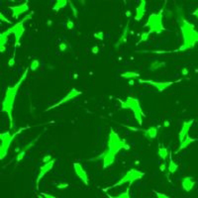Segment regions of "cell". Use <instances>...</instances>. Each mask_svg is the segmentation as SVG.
Masks as SVG:
<instances>
[{"label":"cell","instance_id":"cell-6","mask_svg":"<svg viewBox=\"0 0 198 198\" xmlns=\"http://www.w3.org/2000/svg\"><path fill=\"white\" fill-rule=\"evenodd\" d=\"M163 8L161 9L157 13H152L148 17V20L144 27L149 28V32L156 33V34H161V32L164 31V26L163 24Z\"/></svg>","mask_w":198,"mask_h":198},{"label":"cell","instance_id":"cell-24","mask_svg":"<svg viewBox=\"0 0 198 198\" xmlns=\"http://www.w3.org/2000/svg\"><path fill=\"white\" fill-rule=\"evenodd\" d=\"M120 76L126 79H134L136 77H140V73H138L136 71H125L123 73H121Z\"/></svg>","mask_w":198,"mask_h":198},{"label":"cell","instance_id":"cell-13","mask_svg":"<svg viewBox=\"0 0 198 198\" xmlns=\"http://www.w3.org/2000/svg\"><path fill=\"white\" fill-rule=\"evenodd\" d=\"M73 169H74L75 174L77 175V177H78L79 179L81 180L85 185H88V181H89V179H88V174H86L85 169L83 168V166H81V163H73Z\"/></svg>","mask_w":198,"mask_h":198},{"label":"cell","instance_id":"cell-25","mask_svg":"<svg viewBox=\"0 0 198 198\" xmlns=\"http://www.w3.org/2000/svg\"><path fill=\"white\" fill-rule=\"evenodd\" d=\"M158 158H161V160H166V158L169 156V153H168V150L166 149V147H160L158 150Z\"/></svg>","mask_w":198,"mask_h":198},{"label":"cell","instance_id":"cell-15","mask_svg":"<svg viewBox=\"0 0 198 198\" xmlns=\"http://www.w3.org/2000/svg\"><path fill=\"white\" fill-rule=\"evenodd\" d=\"M193 122L194 120H188V121H184L182 123V127H181L179 133H178V141H179V143L183 142V140L188 136L189 130H190Z\"/></svg>","mask_w":198,"mask_h":198},{"label":"cell","instance_id":"cell-48","mask_svg":"<svg viewBox=\"0 0 198 198\" xmlns=\"http://www.w3.org/2000/svg\"><path fill=\"white\" fill-rule=\"evenodd\" d=\"M107 197L108 198H117V196H112V195H110V194H107Z\"/></svg>","mask_w":198,"mask_h":198},{"label":"cell","instance_id":"cell-10","mask_svg":"<svg viewBox=\"0 0 198 198\" xmlns=\"http://www.w3.org/2000/svg\"><path fill=\"white\" fill-rule=\"evenodd\" d=\"M79 95H81V91L77 90V89H75V88H72L71 90L69 91V92L66 94V95L63 97L62 100H60V101H58V103H55V104H54V105L50 106V107L47 108V109L45 111H46V112H48V111H50V110L55 109V107H58V106L65 104V103H68V101H71V100L76 98V97H78Z\"/></svg>","mask_w":198,"mask_h":198},{"label":"cell","instance_id":"cell-19","mask_svg":"<svg viewBox=\"0 0 198 198\" xmlns=\"http://www.w3.org/2000/svg\"><path fill=\"white\" fill-rule=\"evenodd\" d=\"M146 6H147V2L145 1V0H142L136 9V15L135 17H134V19H135L136 21H141L142 19L144 18L145 13H146Z\"/></svg>","mask_w":198,"mask_h":198},{"label":"cell","instance_id":"cell-36","mask_svg":"<svg viewBox=\"0 0 198 198\" xmlns=\"http://www.w3.org/2000/svg\"><path fill=\"white\" fill-rule=\"evenodd\" d=\"M52 160H53L52 156L51 155H47V156H45V157L43 158V163H49V161H51Z\"/></svg>","mask_w":198,"mask_h":198},{"label":"cell","instance_id":"cell-43","mask_svg":"<svg viewBox=\"0 0 198 198\" xmlns=\"http://www.w3.org/2000/svg\"><path fill=\"white\" fill-rule=\"evenodd\" d=\"M169 126H171V122H169V121H164L163 123V127H164V128H167Z\"/></svg>","mask_w":198,"mask_h":198},{"label":"cell","instance_id":"cell-20","mask_svg":"<svg viewBox=\"0 0 198 198\" xmlns=\"http://www.w3.org/2000/svg\"><path fill=\"white\" fill-rule=\"evenodd\" d=\"M197 140H198V139H196V138H191V137L188 135V136L184 139V140H183V142H181V143H179V144H180V145H179V148H178V149H177L176 153L181 152V150H182L183 149H186V148L189 147L192 143L196 142Z\"/></svg>","mask_w":198,"mask_h":198},{"label":"cell","instance_id":"cell-11","mask_svg":"<svg viewBox=\"0 0 198 198\" xmlns=\"http://www.w3.org/2000/svg\"><path fill=\"white\" fill-rule=\"evenodd\" d=\"M55 163V158H53L51 161H49V163H44V166H42L40 167V171H39V174L37 176V179H36V187L39 190V184H40V181L41 179L43 178L45 175H46L50 171H52L53 167H54Z\"/></svg>","mask_w":198,"mask_h":198},{"label":"cell","instance_id":"cell-3","mask_svg":"<svg viewBox=\"0 0 198 198\" xmlns=\"http://www.w3.org/2000/svg\"><path fill=\"white\" fill-rule=\"evenodd\" d=\"M32 18V14H28L25 17L22 19L20 22L16 23L15 25H13L12 27H10L9 29H7L6 31L2 32L0 34V52L4 53L5 50H6V44L8 42V38L11 34L14 35V47L20 46V40L21 38L23 37L24 33H25V27H24V23L27 20H30Z\"/></svg>","mask_w":198,"mask_h":198},{"label":"cell","instance_id":"cell-22","mask_svg":"<svg viewBox=\"0 0 198 198\" xmlns=\"http://www.w3.org/2000/svg\"><path fill=\"white\" fill-rule=\"evenodd\" d=\"M164 66H166V63H164V62H161V60H155V62L150 63V65L149 66V71H158V69L164 68Z\"/></svg>","mask_w":198,"mask_h":198},{"label":"cell","instance_id":"cell-50","mask_svg":"<svg viewBox=\"0 0 198 198\" xmlns=\"http://www.w3.org/2000/svg\"><path fill=\"white\" fill-rule=\"evenodd\" d=\"M38 198H44V197H43V196H42V195H41V194H39V195H38Z\"/></svg>","mask_w":198,"mask_h":198},{"label":"cell","instance_id":"cell-14","mask_svg":"<svg viewBox=\"0 0 198 198\" xmlns=\"http://www.w3.org/2000/svg\"><path fill=\"white\" fill-rule=\"evenodd\" d=\"M124 127H126V128H128V129L133 130V131H141V132H144L145 137H146L147 139H149V140L155 139L156 137L158 136V127H155V126H152V127L148 128V129H141V128H133V127H130V126H124Z\"/></svg>","mask_w":198,"mask_h":198},{"label":"cell","instance_id":"cell-26","mask_svg":"<svg viewBox=\"0 0 198 198\" xmlns=\"http://www.w3.org/2000/svg\"><path fill=\"white\" fill-rule=\"evenodd\" d=\"M39 66H40L39 60H33L31 63H30V69H31L32 71H36L39 68Z\"/></svg>","mask_w":198,"mask_h":198},{"label":"cell","instance_id":"cell-34","mask_svg":"<svg viewBox=\"0 0 198 198\" xmlns=\"http://www.w3.org/2000/svg\"><path fill=\"white\" fill-rule=\"evenodd\" d=\"M66 28H68V30H72L74 28V23L73 21L71 20V19H68V22H66Z\"/></svg>","mask_w":198,"mask_h":198},{"label":"cell","instance_id":"cell-33","mask_svg":"<svg viewBox=\"0 0 198 198\" xmlns=\"http://www.w3.org/2000/svg\"><path fill=\"white\" fill-rule=\"evenodd\" d=\"M66 49H68V45L65 42H63V43H60L58 45V50H60V52H65L66 51Z\"/></svg>","mask_w":198,"mask_h":198},{"label":"cell","instance_id":"cell-45","mask_svg":"<svg viewBox=\"0 0 198 198\" xmlns=\"http://www.w3.org/2000/svg\"><path fill=\"white\" fill-rule=\"evenodd\" d=\"M192 15H193V16H195V17H196V18L198 19V8H197L196 10L194 11L193 13H192Z\"/></svg>","mask_w":198,"mask_h":198},{"label":"cell","instance_id":"cell-38","mask_svg":"<svg viewBox=\"0 0 198 198\" xmlns=\"http://www.w3.org/2000/svg\"><path fill=\"white\" fill-rule=\"evenodd\" d=\"M0 19H1L2 22H6V23H8V24H11L10 20H8V19L5 17V16L3 15V13H0Z\"/></svg>","mask_w":198,"mask_h":198},{"label":"cell","instance_id":"cell-2","mask_svg":"<svg viewBox=\"0 0 198 198\" xmlns=\"http://www.w3.org/2000/svg\"><path fill=\"white\" fill-rule=\"evenodd\" d=\"M179 21L181 36H182V44L179 46V48L171 51V53H176V52H184L186 50L194 48L198 44V31L195 30V27L193 24L188 22L186 19H184L182 15L179 16L177 19Z\"/></svg>","mask_w":198,"mask_h":198},{"label":"cell","instance_id":"cell-49","mask_svg":"<svg viewBox=\"0 0 198 198\" xmlns=\"http://www.w3.org/2000/svg\"><path fill=\"white\" fill-rule=\"evenodd\" d=\"M129 84H130V85H133V84H134V80H133V79H130V80H129Z\"/></svg>","mask_w":198,"mask_h":198},{"label":"cell","instance_id":"cell-7","mask_svg":"<svg viewBox=\"0 0 198 198\" xmlns=\"http://www.w3.org/2000/svg\"><path fill=\"white\" fill-rule=\"evenodd\" d=\"M27 128H30V127L20 128L17 132H15L13 134H11L9 131H6V132L0 134V139H1V145H0V160H3V158L7 156L8 150H9V148L11 146V144H12V142L14 141V139H15L19 134H21L22 131L26 130Z\"/></svg>","mask_w":198,"mask_h":198},{"label":"cell","instance_id":"cell-35","mask_svg":"<svg viewBox=\"0 0 198 198\" xmlns=\"http://www.w3.org/2000/svg\"><path fill=\"white\" fill-rule=\"evenodd\" d=\"M15 58H16L15 57V53H14L13 55H12V58H11L9 60V62H8V66H10V68H11V66H13L14 65H15Z\"/></svg>","mask_w":198,"mask_h":198},{"label":"cell","instance_id":"cell-46","mask_svg":"<svg viewBox=\"0 0 198 198\" xmlns=\"http://www.w3.org/2000/svg\"><path fill=\"white\" fill-rule=\"evenodd\" d=\"M47 25H48L49 27H50V26H52V25H53V21H52V20H49L48 22H47Z\"/></svg>","mask_w":198,"mask_h":198},{"label":"cell","instance_id":"cell-29","mask_svg":"<svg viewBox=\"0 0 198 198\" xmlns=\"http://www.w3.org/2000/svg\"><path fill=\"white\" fill-rule=\"evenodd\" d=\"M117 198H131V196H130V186H128L125 192L120 193L118 196H117Z\"/></svg>","mask_w":198,"mask_h":198},{"label":"cell","instance_id":"cell-21","mask_svg":"<svg viewBox=\"0 0 198 198\" xmlns=\"http://www.w3.org/2000/svg\"><path fill=\"white\" fill-rule=\"evenodd\" d=\"M68 4V1H66V0H57V1L55 2V4L53 5L52 10L54 11V12H58V11H60V9L65 8Z\"/></svg>","mask_w":198,"mask_h":198},{"label":"cell","instance_id":"cell-47","mask_svg":"<svg viewBox=\"0 0 198 198\" xmlns=\"http://www.w3.org/2000/svg\"><path fill=\"white\" fill-rule=\"evenodd\" d=\"M131 14H132V13H131V11H130V10H128L127 12H126V15H127V17H130V16H131Z\"/></svg>","mask_w":198,"mask_h":198},{"label":"cell","instance_id":"cell-30","mask_svg":"<svg viewBox=\"0 0 198 198\" xmlns=\"http://www.w3.org/2000/svg\"><path fill=\"white\" fill-rule=\"evenodd\" d=\"M68 4H69V6H71V9L72 11V14H73V16H74L75 18H77V17H78V11H77V9L75 8L74 5L72 4L71 1H68Z\"/></svg>","mask_w":198,"mask_h":198},{"label":"cell","instance_id":"cell-32","mask_svg":"<svg viewBox=\"0 0 198 198\" xmlns=\"http://www.w3.org/2000/svg\"><path fill=\"white\" fill-rule=\"evenodd\" d=\"M68 187V182H60L57 185V188L60 189V190H63V189H66Z\"/></svg>","mask_w":198,"mask_h":198},{"label":"cell","instance_id":"cell-16","mask_svg":"<svg viewBox=\"0 0 198 198\" xmlns=\"http://www.w3.org/2000/svg\"><path fill=\"white\" fill-rule=\"evenodd\" d=\"M115 158H116V155L113 154V153H111L110 150H106L103 152V168H107V167H109L111 164L114 163V161H115Z\"/></svg>","mask_w":198,"mask_h":198},{"label":"cell","instance_id":"cell-1","mask_svg":"<svg viewBox=\"0 0 198 198\" xmlns=\"http://www.w3.org/2000/svg\"><path fill=\"white\" fill-rule=\"evenodd\" d=\"M30 68H27L25 69L24 73L22 74L21 78L18 80L13 86H9L7 87L6 91H5L4 99L2 101V112H5L8 115L10 122V129H14V119H13V108H14V103H15L16 96L19 91V88L22 85V83L24 82V80L26 79L27 74L29 72Z\"/></svg>","mask_w":198,"mask_h":198},{"label":"cell","instance_id":"cell-8","mask_svg":"<svg viewBox=\"0 0 198 198\" xmlns=\"http://www.w3.org/2000/svg\"><path fill=\"white\" fill-rule=\"evenodd\" d=\"M144 176H145V174L143 171H138V169H136V168H131L130 171H128L126 174L123 175V177H122L121 179L118 180L117 182H115L113 185L108 186V187H106V188H103L102 190L104 192H107V190H110L111 188L123 185L125 183H130V184H132V183L135 182V181L142 179Z\"/></svg>","mask_w":198,"mask_h":198},{"label":"cell","instance_id":"cell-18","mask_svg":"<svg viewBox=\"0 0 198 198\" xmlns=\"http://www.w3.org/2000/svg\"><path fill=\"white\" fill-rule=\"evenodd\" d=\"M129 24H130V22L128 21L127 23H126V25H125V27H124V29H123V32H122V34H121V36H120V38H119V40L117 41V43L114 45V48L115 49H118L119 48V46H121V45H123V44H125L127 42V39H128V34H129Z\"/></svg>","mask_w":198,"mask_h":198},{"label":"cell","instance_id":"cell-41","mask_svg":"<svg viewBox=\"0 0 198 198\" xmlns=\"http://www.w3.org/2000/svg\"><path fill=\"white\" fill-rule=\"evenodd\" d=\"M166 167H167V166H166V163H161V166H160V171H161V172H164V171H166Z\"/></svg>","mask_w":198,"mask_h":198},{"label":"cell","instance_id":"cell-27","mask_svg":"<svg viewBox=\"0 0 198 198\" xmlns=\"http://www.w3.org/2000/svg\"><path fill=\"white\" fill-rule=\"evenodd\" d=\"M150 33L148 31V32H144V33H142L141 34V39H140V41L137 43V45H139V44H141V43H143V42H146V41H148L149 40V37H150Z\"/></svg>","mask_w":198,"mask_h":198},{"label":"cell","instance_id":"cell-9","mask_svg":"<svg viewBox=\"0 0 198 198\" xmlns=\"http://www.w3.org/2000/svg\"><path fill=\"white\" fill-rule=\"evenodd\" d=\"M179 81H181V79H178L176 81H154V80L152 79H143V78L139 79V82L148 83V84L152 85L153 87H155L158 91H160V92H163L166 89L171 87V85H174V83L179 82Z\"/></svg>","mask_w":198,"mask_h":198},{"label":"cell","instance_id":"cell-23","mask_svg":"<svg viewBox=\"0 0 198 198\" xmlns=\"http://www.w3.org/2000/svg\"><path fill=\"white\" fill-rule=\"evenodd\" d=\"M167 168H168L169 174H175L178 169V164L175 163L171 158V154H169V163H168V166H167Z\"/></svg>","mask_w":198,"mask_h":198},{"label":"cell","instance_id":"cell-5","mask_svg":"<svg viewBox=\"0 0 198 198\" xmlns=\"http://www.w3.org/2000/svg\"><path fill=\"white\" fill-rule=\"evenodd\" d=\"M107 150L117 156L121 150H129L130 146L126 143L125 139H121L115 131L113 129H110L107 141Z\"/></svg>","mask_w":198,"mask_h":198},{"label":"cell","instance_id":"cell-40","mask_svg":"<svg viewBox=\"0 0 198 198\" xmlns=\"http://www.w3.org/2000/svg\"><path fill=\"white\" fill-rule=\"evenodd\" d=\"M91 53H92V54H94V55L98 54V53H99V47L98 46L92 47V48H91Z\"/></svg>","mask_w":198,"mask_h":198},{"label":"cell","instance_id":"cell-28","mask_svg":"<svg viewBox=\"0 0 198 198\" xmlns=\"http://www.w3.org/2000/svg\"><path fill=\"white\" fill-rule=\"evenodd\" d=\"M39 138H40V135H39V136H38V137H37V138H36V139H34V140H33L32 142H30V143L28 144L27 146H25L24 148H22V149H21V150H24V152H27V150H29L31 149V148H32L33 146H34V145H35V143H36V142L38 141V139H39Z\"/></svg>","mask_w":198,"mask_h":198},{"label":"cell","instance_id":"cell-37","mask_svg":"<svg viewBox=\"0 0 198 198\" xmlns=\"http://www.w3.org/2000/svg\"><path fill=\"white\" fill-rule=\"evenodd\" d=\"M156 195H157V198H171L169 196H167L166 194L161 193V192H156Z\"/></svg>","mask_w":198,"mask_h":198},{"label":"cell","instance_id":"cell-44","mask_svg":"<svg viewBox=\"0 0 198 198\" xmlns=\"http://www.w3.org/2000/svg\"><path fill=\"white\" fill-rule=\"evenodd\" d=\"M166 16L167 18H169V17H172V12L171 11H166Z\"/></svg>","mask_w":198,"mask_h":198},{"label":"cell","instance_id":"cell-42","mask_svg":"<svg viewBox=\"0 0 198 198\" xmlns=\"http://www.w3.org/2000/svg\"><path fill=\"white\" fill-rule=\"evenodd\" d=\"M181 74H182V75H187L188 74V69L186 68H183L182 69H181Z\"/></svg>","mask_w":198,"mask_h":198},{"label":"cell","instance_id":"cell-12","mask_svg":"<svg viewBox=\"0 0 198 198\" xmlns=\"http://www.w3.org/2000/svg\"><path fill=\"white\" fill-rule=\"evenodd\" d=\"M9 8H10V10L12 11V17L14 19H17L19 16L24 13H26L27 11L29 10V2L25 1L24 3L14 5V6H10Z\"/></svg>","mask_w":198,"mask_h":198},{"label":"cell","instance_id":"cell-31","mask_svg":"<svg viewBox=\"0 0 198 198\" xmlns=\"http://www.w3.org/2000/svg\"><path fill=\"white\" fill-rule=\"evenodd\" d=\"M94 38L97 39V40H99V41H103L104 40V33H103L102 31L94 33Z\"/></svg>","mask_w":198,"mask_h":198},{"label":"cell","instance_id":"cell-17","mask_svg":"<svg viewBox=\"0 0 198 198\" xmlns=\"http://www.w3.org/2000/svg\"><path fill=\"white\" fill-rule=\"evenodd\" d=\"M195 185V180L193 179L192 176H184L181 180V186L182 189L186 192H189L193 189Z\"/></svg>","mask_w":198,"mask_h":198},{"label":"cell","instance_id":"cell-39","mask_svg":"<svg viewBox=\"0 0 198 198\" xmlns=\"http://www.w3.org/2000/svg\"><path fill=\"white\" fill-rule=\"evenodd\" d=\"M41 195H42V196H43L44 198H57L55 196H54V195L49 194V193H46V192H42Z\"/></svg>","mask_w":198,"mask_h":198},{"label":"cell","instance_id":"cell-4","mask_svg":"<svg viewBox=\"0 0 198 198\" xmlns=\"http://www.w3.org/2000/svg\"><path fill=\"white\" fill-rule=\"evenodd\" d=\"M117 100L120 102L121 107L123 108V109H130L133 111L135 119L137 120L139 125L142 126V125H143V118L146 117V115H145L144 111L142 109L139 99L135 98V97H127L125 100H122L120 98H117Z\"/></svg>","mask_w":198,"mask_h":198}]
</instances>
